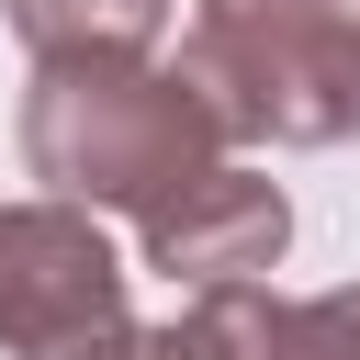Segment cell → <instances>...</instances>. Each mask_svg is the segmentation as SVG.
<instances>
[{
	"label": "cell",
	"instance_id": "obj_3",
	"mask_svg": "<svg viewBox=\"0 0 360 360\" xmlns=\"http://www.w3.org/2000/svg\"><path fill=\"white\" fill-rule=\"evenodd\" d=\"M0 360H146L124 259L79 202H0Z\"/></svg>",
	"mask_w": 360,
	"mask_h": 360
},
{
	"label": "cell",
	"instance_id": "obj_7",
	"mask_svg": "<svg viewBox=\"0 0 360 360\" xmlns=\"http://www.w3.org/2000/svg\"><path fill=\"white\" fill-rule=\"evenodd\" d=\"M338 11H349V22H360V0H338Z\"/></svg>",
	"mask_w": 360,
	"mask_h": 360
},
{
	"label": "cell",
	"instance_id": "obj_4",
	"mask_svg": "<svg viewBox=\"0 0 360 360\" xmlns=\"http://www.w3.org/2000/svg\"><path fill=\"white\" fill-rule=\"evenodd\" d=\"M146 360H360V281H338V292L214 281L146 338Z\"/></svg>",
	"mask_w": 360,
	"mask_h": 360
},
{
	"label": "cell",
	"instance_id": "obj_1",
	"mask_svg": "<svg viewBox=\"0 0 360 360\" xmlns=\"http://www.w3.org/2000/svg\"><path fill=\"white\" fill-rule=\"evenodd\" d=\"M22 169L45 180V202L146 225L202 169H225V135L158 56H68L22 79Z\"/></svg>",
	"mask_w": 360,
	"mask_h": 360
},
{
	"label": "cell",
	"instance_id": "obj_5",
	"mask_svg": "<svg viewBox=\"0 0 360 360\" xmlns=\"http://www.w3.org/2000/svg\"><path fill=\"white\" fill-rule=\"evenodd\" d=\"M146 236V270H169V281H191V292H214V281H270L281 270V248H292V202H281V180H259V169H202L169 214H146L135 225Z\"/></svg>",
	"mask_w": 360,
	"mask_h": 360
},
{
	"label": "cell",
	"instance_id": "obj_6",
	"mask_svg": "<svg viewBox=\"0 0 360 360\" xmlns=\"http://www.w3.org/2000/svg\"><path fill=\"white\" fill-rule=\"evenodd\" d=\"M0 11L34 45V68H68V56H158L180 0H0Z\"/></svg>",
	"mask_w": 360,
	"mask_h": 360
},
{
	"label": "cell",
	"instance_id": "obj_2",
	"mask_svg": "<svg viewBox=\"0 0 360 360\" xmlns=\"http://www.w3.org/2000/svg\"><path fill=\"white\" fill-rule=\"evenodd\" d=\"M169 79L225 146H349L360 135V22L338 0H191Z\"/></svg>",
	"mask_w": 360,
	"mask_h": 360
}]
</instances>
